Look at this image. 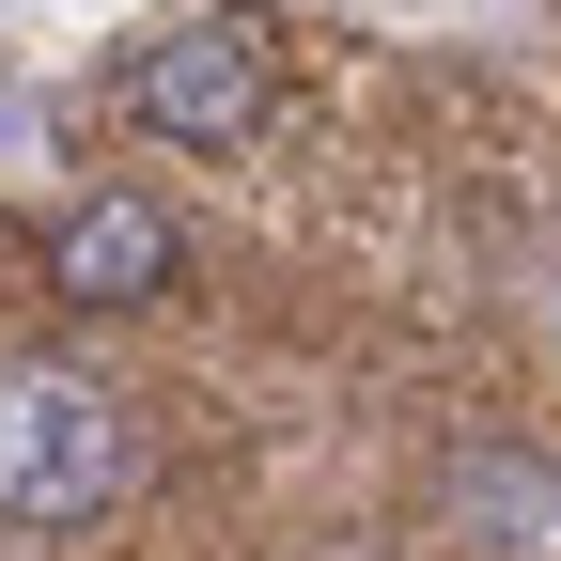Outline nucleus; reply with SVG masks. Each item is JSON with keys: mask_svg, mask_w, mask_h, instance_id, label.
<instances>
[{"mask_svg": "<svg viewBox=\"0 0 561 561\" xmlns=\"http://www.w3.org/2000/svg\"><path fill=\"white\" fill-rule=\"evenodd\" d=\"M157 483V421L94 359H0V546H79Z\"/></svg>", "mask_w": 561, "mask_h": 561, "instance_id": "1", "label": "nucleus"}, {"mask_svg": "<svg viewBox=\"0 0 561 561\" xmlns=\"http://www.w3.org/2000/svg\"><path fill=\"white\" fill-rule=\"evenodd\" d=\"M110 94L140 140H172V157H234V140H265V32L250 16H157L125 62H110Z\"/></svg>", "mask_w": 561, "mask_h": 561, "instance_id": "2", "label": "nucleus"}, {"mask_svg": "<svg viewBox=\"0 0 561 561\" xmlns=\"http://www.w3.org/2000/svg\"><path fill=\"white\" fill-rule=\"evenodd\" d=\"M172 265H187V234L157 219V203H125V187H94V203H62V219H32V280H47L62 312H157Z\"/></svg>", "mask_w": 561, "mask_h": 561, "instance_id": "3", "label": "nucleus"}]
</instances>
